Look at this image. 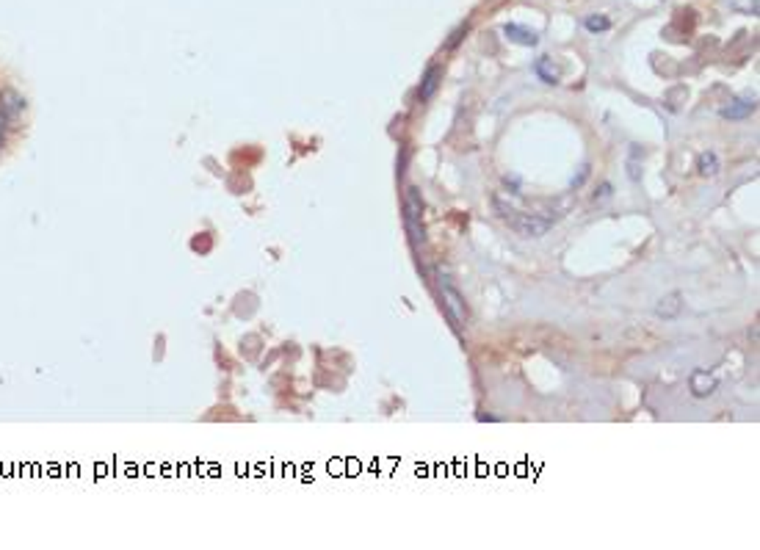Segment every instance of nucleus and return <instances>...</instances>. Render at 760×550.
I'll use <instances>...</instances> for the list:
<instances>
[{"label": "nucleus", "mask_w": 760, "mask_h": 550, "mask_svg": "<svg viewBox=\"0 0 760 550\" xmlns=\"http://www.w3.org/2000/svg\"><path fill=\"white\" fill-rule=\"evenodd\" d=\"M0 111H3L8 119H14L17 114L25 111V97H19V94L11 91V89H3V91H0Z\"/></svg>", "instance_id": "nucleus-3"}, {"label": "nucleus", "mask_w": 760, "mask_h": 550, "mask_svg": "<svg viewBox=\"0 0 760 550\" xmlns=\"http://www.w3.org/2000/svg\"><path fill=\"white\" fill-rule=\"evenodd\" d=\"M504 33H506L511 42H520V44H536V42H539V36H536L533 30H525V28H520V25H506Z\"/></svg>", "instance_id": "nucleus-6"}, {"label": "nucleus", "mask_w": 760, "mask_h": 550, "mask_svg": "<svg viewBox=\"0 0 760 550\" xmlns=\"http://www.w3.org/2000/svg\"><path fill=\"white\" fill-rule=\"evenodd\" d=\"M437 89H440V69L437 66H432L429 72H426V78H423V83H421V100L426 103V100H432L434 94H437Z\"/></svg>", "instance_id": "nucleus-4"}, {"label": "nucleus", "mask_w": 760, "mask_h": 550, "mask_svg": "<svg viewBox=\"0 0 760 550\" xmlns=\"http://www.w3.org/2000/svg\"><path fill=\"white\" fill-rule=\"evenodd\" d=\"M536 75H539L545 83H558V72H556V66H553L550 58H539V61H536Z\"/></svg>", "instance_id": "nucleus-8"}, {"label": "nucleus", "mask_w": 760, "mask_h": 550, "mask_svg": "<svg viewBox=\"0 0 760 550\" xmlns=\"http://www.w3.org/2000/svg\"><path fill=\"white\" fill-rule=\"evenodd\" d=\"M691 390H694V396H711V393L716 390V382H714V376H708L705 371H697V373L691 376Z\"/></svg>", "instance_id": "nucleus-5"}, {"label": "nucleus", "mask_w": 760, "mask_h": 550, "mask_svg": "<svg viewBox=\"0 0 760 550\" xmlns=\"http://www.w3.org/2000/svg\"><path fill=\"white\" fill-rule=\"evenodd\" d=\"M755 108H758L755 97H739V100H733L730 105L722 108V116L725 119H747L750 114H755Z\"/></svg>", "instance_id": "nucleus-2"}, {"label": "nucleus", "mask_w": 760, "mask_h": 550, "mask_svg": "<svg viewBox=\"0 0 760 550\" xmlns=\"http://www.w3.org/2000/svg\"><path fill=\"white\" fill-rule=\"evenodd\" d=\"M700 172H702V175H711V177H714V175L719 172V158H716L714 152H705V155L700 158Z\"/></svg>", "instance_id": "nucleus-9"}, {"label": "nucleus", "mask_w": 760, "mask_h": 550, "mask_svg": "<svg viewBox=\"0 0 760 550\" xmlns=\"http://www.w3.org/2000/svg\"><path fill=\"white\" fill-rule=\"evenodd\" d=\"M440 287H443V301H445V307H448V312H451V318L457 321V326L468 318V312H465V301H462V296H459V290L445 279V276H440Z\"/></svg>", "instance_id": "nucleus-1"}, {"label": "nucleus", "mask_w": 760, "mask_h": 550, "mask_svg": "<svg viewBox=\"0 0 760 550\" xmlns=\"http://www.w3.org/2000/svg\"><path fill=\"white\" fill-rule=\"evenodd\" d=\"M0 147H3V141H0Z\"/></svg>", "instance_id": "nucleus-13"}, {"label": "nucleus", "mask_w": 760, "mask_h": 550, "mask_svg": "<svg viewBox=\"0 0 760 550\" xmlns=\"http://www.w3.org/2000/svg\"><path fill=\"white\" fill-rule=\"evenodd\" d=\"M680 293H669L666 299H661V304H658V315H664V318H675L678 312H680Z\"/></svg>", "instance_id": "nucleus-7"}, {"label": "nucleus", "mask_w": 760, "mask_h": 550, "mask_svg": "<svg viewBox=\"0 0 760 550\" xmlns=\"http://www.w3.org/2000/svg\"><path fill=\"white\" fill-rule=\"evenodd\" d=\"M586 28H589V30H608L611 22H608L606 17H589V19H586Z\"/></svg>", "instance_id": "nucleus-11"}, {"label": "nucleus", "mask_w": 760, "mask_h": 550, "mask_svg": "<svg viewBox=\"0 0 760 550\" xmlns=\"http://www.w3.org/2000/svg\"><path fill=\"white\" fill-rule=\"evenodd\" d=\"M6 122H8V116L0 111V141H3V130H6Z\"/></svg>", "instance_id": "nucleus-12"}, {"label": "nucleus", "mask_w": 760, "mask_h": 550, "mask_svg": "<svg viewBox=\"0 0 760 550\" xmlns=\"http://www.w3.org/2000/svg\"><path fill=\"white\" fill-rule=\"evenodd\" d=\"M730 6L741 14H758L760 11V0H730Z\"/></svg>", "instance_id": "nucleus-10"}]
</instances>
